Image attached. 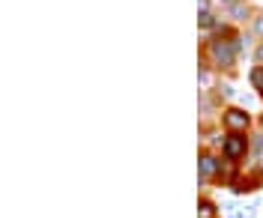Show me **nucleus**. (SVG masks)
Here are the masks:
<instances>
[{
  "label": "nucleus",
  "mask_w": 263,
  "mask_h": 218,
  "mask_svg": "<svg viewBox=\"0 0 263 218\" xmlns=\"http://www.w3.org/2000/svg\"><path fill=\"white\" fill-rule=\"evenodd\" d=\"M251 152V137L246 132H224V141H221V158L228 165H239Z\"/></svg>",
  "instance_id": "obj_2"
},
{
  "label": "nucleus",
  "mask_w": 263,
  "mask_h": 218,
  "mask_svg": "<svg viewBox=\"0 0 263 218\" xmlns=\"http://www.w3.org/2000/svg\"><path fill=\"white\" fill-rule=\"evenodd\" d=\"M251 36L257 39V42H263V12H254V18H251Z\"/></svg>",
  "instance_id": "obj_7"
},
{
  "label": "nucleus",
  "mask_w": 263,
  "mask_h": 218,
  "mask_svg": "<svg viewBox=\"0 0 263 218\" xmlns=\"http://www.w3.org/2000/svg\"><path fill=\"white\" fill-rule=\"evenodd\" d=\"M221 123H224V132H246L251 129V114L242 108H224L221 111Z\"/></svg>",
  "instance_id": "obj_4"
},
{
  "label": "nucleus",
  "mask_w": 263,
  "mask_h": 218,
  "mask_svg": "<svg viewBox=\"0 0 263 218\" xmlns=\"http://www.w3.org/2000/svg\"><path fill=\"white\" fill-rule=\"evenodd\" d=\"M221 12L228 18V24H251V18H254V9H251V3L246 0H224L221 3Z\"/></svg>",
  "instance_id": "obj_3"
},
{
  "label": "nucleus",
  "mask_w": 263,
  "mask_h": 218,
  "mask_svg": "<svg viewBox=\"0 0 263 218\" xmlns=\"http://www.w3.org/2000/svg\"><path fill=\"white\" fill-rule=\"evenodd\" d=\"M197 215L200 218H218V206H215L210 197H200V203H197Z\"/></svg>",
  "instance_id": "obj_5"
},
{
  "label": "nucleus",
  "mask_w": 263,
  "mask_h": 218,
  "mask_svg": "<svg viewBox=\"0 0 263 218\" xmlns=\"http://www.w3.org/2000/svg\"><path fill=\"white\" fill-rule=\"evenodd\" d=\"M242 54V42L239 36H218V39H206V60L215 72H233L236 60Z\"/></svg>",
  "instance_id": "obj_1"
},
{
  "label": "nucleus",
  "mask_w": 263,
  "mask_h": 218,
  "mask_svg": "<svg viewBox=\"0 0 263 218\" xmlns=\"http://www.w3.org/2000/svg\"><path fill=\"white\" fill-rule=\"evenodd\" d=\"M248 81H251V87H254V93L263 99V66L251 69V72H248Z\"/></svg>",
  "instance_id": "obj_6"
},
{
  "label": "nucleus",
  "mask_w": 263,
  "mask_h": 218,
  "mask_svg": "<svg viewBox=\"0 0 263 218\" xmlns=\"http://www.w3.org/2000/svg\"><path fill=\"white\" fill-rule=\"evenodd\" d=\"M257 126H260V132H263V114H260V117H257Z\"/></svg>",
  "instance_id": "obj_8"
}]
</instances>
